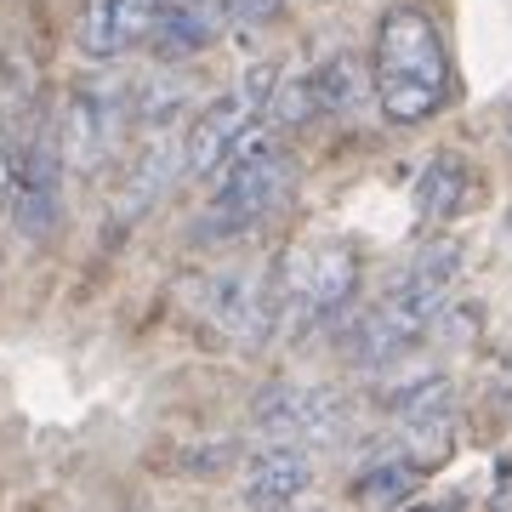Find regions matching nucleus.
Here are the masks:
<instances>
[{"label": "nucleus", "mask_w": 512, "mask_h": 512, "mask_svg": "<svg viewBox=\"0 0 512 512\" xmlns=\"http://www.w3.org/2000/svg\"><path fill=\"white\" fill-rule=\"evenodd\" d=\"M160 12H165V0H86L74 40H80V52L92 63H114L131 46H148Z\"/></svg>", "instance_id": "nucleus-11"}, {"label": "nucleus", "mask_w": 512, "mask_h": 512, "mask_svg": "<svg viewBox=\"0 0 512 512\" xmlns=\"http://www.w3.org/2000/svg\"><path fill=\"white\" fill-rule=\"evenodd\" d=\"M313 484V461L302 444H268L245 461L239 473V495L251 512H291Z\"/></svg>", "instance_id": "nucleus-12"}, {"label": "nucleus", "mask_w": 512, "mask_h": 512, "mask_svg": "<svg viewBox=\"0 0 512 512\" xmlns=\"http://www.w3.org/2000/svg\"><path fill=\"white\" fill-rule=\"evenodd\" d=\"M188 308L200 313L205 325L239 342V348H256L279 319V291L274 279H256L245 268H211V274H188L183 279Z\"/></svg>", "instance_id": "nucleus-6"}, {"label": "nucleus", "mask_w": 512, "mask_h": 512, "mask_svg": "<svg viewBox=\"0 0 512 512\" xmlns=\"http://www.w3.org/2000/svg\"><path fill=\"white\" fill-rule=\"evenodd\" d=\"M183 177H188L183 137H177V131H148L143 148L131 154L126 177H120V194H114V205H109V239L131 234V228H137V222H143L171 188L183 183Z\"/></svg>", "instance_id": "nucleus-9"}, {"label": "nucleus", "mask_w": 512, "mask_h": 512, "mask_svg": "<svg viewBox=\"0 0 512 512\" xmlns=\"http://www.w3.org/2000/svg\"><path fill=\"white\" fill-rule=\"evenodd\" d=\"M495 387H501V399L512 404V353H507V365H501V376H495Z\"/></svg>", "instance_id": "nucleus-22"}, {"label": "nucleus", "mask_w": 512, "mask_h": 512, "mask_svg": "<svg viewBox=\"0 0 512 512\" xmlns=\"http://www.w3.org/2000/svg\"><path fill=\"white\" fill-rule=\"evenodd\" d=\"M63 177H69V160H63V143H57V126L35 131L23 143V165L18 183H12V222H18L23 239H52L57 217H63Z\"/></svg>", "instance_id": "nucleus-10"}, {"label": "nucleus", "mask_w": 512, "mask_h": 512, "mask_svg": "<svg viewBox=\"0 0 512 512\" xmlns=\"http://www.w3.org/2000/svg\"><path fill=\"white\" fill-rule=\"evenodd\" d=\"M376 74V109L393 126H421L450 103V52H444L439 23L421 6H387L370 46Z\"/></svg>", "instance_id": "nucleus-1"}, {"label": "nucleus", "mask_w": 512, "mask_h": 512, "mask_svg": "<svg viewBox=\"0 0 512 512\" xmlns=\"http://www.w3.org/2000/svg\"><path fill=\"white\" fill-rule=\"evenodd\" d=\"M279 6H285V0H228V18H234L239 29H262Z\"/></svg>", "instance_id": "nucleus-20"}, {"label": "nucleus", "mask_w": 512, "mask_h": 512, "mask_svg": "<svg viewBox=\"0 0 512 512\" xmlns=\"http://www.w3.org/2000/svg\"><path fill=\"white\" fill-rule=\"evenodd\" d=\"M52 126H57V143H63L69 171L97 177V171L120 154L126 131L137 126V120H131V86H114V80H86V86H74V92L63 97V109H57Z\"/></svg>", "instance_id": "nucleus-4"}, {"label": "nucleus", "mask_w": 512, "mask_h": 512, "mask_svg": "<svg viewBox=\"0 0 512 512\" xmlns=\"http://www.w3.org/2000/svg\"><path fill=\"white\" fill-rule=\"evenodd\" d=\"M222 23H234L228 18V0H165L160 23L148 35V52L160 57V63H188L205 46H217Z\"/></svg>", "instance_id": "nucleus-13"}, {"label": "nucleus", "mask_w": 512, "mask_h": 512, "mask_svg": "<svg viewBox=\"0 0 512 512\" xmlns=\"http://www.w3.org/2000/svg\"><path fill=\"white\" fill-rule=\"evenodd\" d=\"M393 512H461L456 501H404V507H393Z\"/></svg>", "instance_id": "nucleus-21"}, {"label": "nucleus", "mask_w": 512, "mask_h": 512, "mask_svg": "<svg viewBox=\"0 0 512 512\" xmlns=\"http://www.w3.org/2000/svg\"><path fill=\"white\" fill-rule=\"evenodd\" d=\"M416 484H421V461L410 456V450H399V456H376L365 473L353 478V501H359V507L393 512V507H404V501H410V490H416Z\"/></svg>", "instance_id": "nucleus-17"}, {"label": "nucleus", "mask_w": 512, "mask_h": 512, "mask_svg": "<svg viewBox=\"0 0 512 512\" xmlns=\"http://www.w3.org/2000/svg\"><path fill=\"white\" fill-rule=\"evenodd\" d=\"M18 165H23V143H18V131H12V120H6V109H0V211L12 205Z\"/></svg>", "instance_id": "nucleus-19"}, {"label": "nucleus", "mask_w": 512, "mask_h": 512, "mask_svg": "<svg viewBox=\"0 0 512 512\" xmlns=\"http://www.w3.org/2000/svg\"><path fill=\"white\" fill-rule=\"evenodd\" d=\"M194 103H200L194 80H183V74H171V69H154L131 86V120L143 131H177V120L194 114Z\"/></svg>", "instance_id": "nucleus-15"}, {"label": "nucleus", "mask_w": 512, "mask_h": 512, "mask_svg": "<svg viewBox=\"0 0 512 512\" xmlns=\"http://www.w3.org/2000/svg\"><path fill=\"white\" fill-rule=\"evenodd\" d=\"M456 279H461V245L456 239H427V245L410 256V268H404L399 285L348 325L342 353H348L353 365H387V359H399V353L410 348V342H421L427 325L444 313Z\"/></svg>", "instance_id": "nucleus-2"}, {"label": "nucleus", "mask_w": 512, "mask_h": 512, "mask_svg": "<svg viewBox=\"0 0 512 512\" xmlns=\"http://www.w3.org/2000/svg\"><path fill=\"white\" fill-rule=\"evenodd\" d=\"M274 291H279V313L291 308L296 325H336L359 302V256L348 245L302 251L296 262H285V274L274 279Z\"/></svg>", "instance_id": "nucleus-7"}, {"label": "nucleus", "mask_w": 512, "mask_h": 512, "mask_svg": "<svg viewBox=\"0 0 512 512\" xmlns=\"http://www.w3.org/2000/svg\"><path fill=\"white\" fill-rule=\"evenodd\" d=\"M393 416H399V427L456 416V382H450V376H416L410 387L393 393Z\"/></svg>", "instance_id": "nucleus-18"}, {"label": "nucleus", "mask_w": 512, "mask_h": 512, "mask_svg": "<svg viewBox=\"0 0 512 512\" xmlns=\"http://www.w3.org/2000/svg\"><path fill=\"white\" fill-rule=\"evenodd\" d=\"M296 183L291 148H285V131L251 126L239 137V148L228 154V165L217 171V194H211V211H205V228L211 234H245L256 222H268L285 205Z\"/></svg>", "instance_id": "nucleus-3"}, {"label": "nucleus", "mask_w": 512, "mask_h": 512, "mask_svg": "<svg viewBox=\"0 0 512 512\" xmlns=\"http://www.w3.org/2000/svg\"><path fill=\"white\" fill-rule=\"evenodd\" d=\"M279 92V63H251L239 74V86L217 103H205L183 131V148H188V177H217L228 154L239 148V137L256 126V114H268Z\"/></svg>", "instance_id": "nucleus-5"}, {"label": "nucleus", "mask_w": 512, "mask_h": 512, "mask_svg": "<svg viewBox=\"0 0 512 512\" xmlns=\"http://www.w3.org/2000/svg\"><path fill=\"white\" fill-rule=\"evenodd\" d=\"M308 74H313L319 114H336V120L365 114V103L376 97V74H370V63H359L353 52H330L325 63H313Z\"/></svg>", "instance_id": "nucleus-14"}, {"label": "nucleus", "mask_w": 512, "mask_h": 512, "mask_svg": "<svg viewBox=\"0 0 512 512\" xmlns=\"http://www.w3.org/2000/svg\"><path fill=\"white\" fill-rule=\"evenodd\" d=\"M467 188H473V177H467V160L461 154H433V160L421 165V177H416V211L427 222H444V217H456L461 205H467Z\"/></svg>", "instance_id": "nucleus-16"}, {"label": "nucleus", "mask_w": 512, "mask_h": 512, "mask_svg": "<svg viewBox=\"0 0 512 512\" xmlns=\"http://www.w3.org/2000/svg\"><path fill=\"white\" fill-rule=\"evenodd\" d=\"M251 427L268 444H336L348 433V399L325 382H268L251 404Z\"/></svg>", "instance_id": "nucleus-8"}]
</instances>
